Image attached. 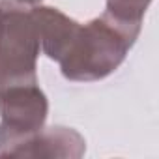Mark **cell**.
Returning a JSON list of instances; mask_svg holds the SVG:
<instances>
[{"label": "cell", "mask_w": 159, "mask_h": 159, "mask_svg": "<svg viewBox=\"0 0 159 159\" xmlns=\"http://www.w3.org/2000/svg\"><path fill=\"white\" fill-rule=\"evenodd\" d=\"M142 25L122 23L107 13L81 25L66 56L62 75L75 83H94L114 73L125 60Z\"/></svg>", "instance_id": "cell-1"}, {"label": "cell", "mask_w": 159, "mask_h": 159, "mask_svg": "<svg viewBox=\"0 0 159 159\" xmlns=\"http://www.w3.org/2000/svg\"><path fill=\"white\" fill-rule=\"evenodd\" d=\"M39 34L30 10L0 0V90L38 83Z\"/></svg>", "instance_id": "cell-2"}, {"label": "cell", "mask_w": 159, "mask_h": 159, "mask_svg": "<svg viewBox=\"0 0 159 159\" xmlns=\"http://www.w3.org/2000/svg\"><path fill=\"white\" fill-rule=\"evenodd\" d=\"M49 101L38 83L0 90V155L15 152L45 127Z\"/></svg>", "instance_id": "cell-3"}, {"label": "cell", "mask_w": 159, "mask_h": 159, "mask_svg": "<svg viewBox=\"0 0 159 159\" xmlns=\"http://www.w3.org/2000/svg\"><path fill=\"white\" fill-rule=\"evenodd\" d=\"M30 13L38 26L41 51L51 60L60 62L66 56L81 25L67 17L66 13H62L60 10L49 6H34Z\"/></svg>", "instance_id": "cell-4"}, {"label": "cell", "mask_w": 159, "mask_h": 159, "mask_svg": "<svg viewBox=\"0 0 159 159\" xmlns=\"http://www.w3.org/2000/svg\"><path fill=\"white\" fill-rule=\"evenodd\" d=\"M86 152L84 137L62 125L43 127L32 139H28L17 152L15 157H69L79 159Z\"/></svg>", "instance_id": "cell-5"}, {"label": "cell", "mask_w": 159, "mask_h": 159, "mask_svg": "<svg viewBox=\"0 0 159 159\" xmlns=\"http://www.w3.org/2000/svg\"><path fill=\"white\" fill-rule=\"evenodd\" d=\"M152 0H107L105 13L129 25H142V17Z\"/></svg>", "instance_id": "cell-6"}, {"label": "cell", "mask_w": 159, "mask_h": 159, "mask_svg": "<svg viewBox=\"0 0 159 159\" xmlns=\"http://www.w3.org/2000/svg\"><path fill=\"white\" fill-rule=\"evenodd\" d=\"M13 2L21 4V6H39L43 0H13Z\"/></svg>", "instance_id": "cell-7"}]
</instances>
